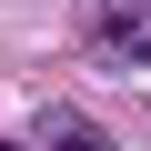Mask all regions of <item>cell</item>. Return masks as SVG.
Returning <instances> with one entry per match:
<instances>
[{"instance_id":"cell-3","label":"cell","mask_w":151,"mask_h":151,"mask_svg":"<svg viewBox=\"0 0 151 151\" xmlns=\"http://www.w3.org/2000/svg\"><path fill=\"white\" fill-rule=\"evenodd\" d=\"M0 151H10V141H0Z\"/></svg>"},{"instance_id":"cell-1","label":"cell","mask_w":151,"mask_h":151,"mask_svg":"<svg viewBox=\"0 0 151 151\" xmlns=\"http://www.w3.org/2000/svg\"><path fill=\"white\" fill-rule=\"evenodd\" d=\"M40 141H50V151H111V131L81 121V111H40Z\"/></svg>"},{"instance_id":"cell-2","label":"cell","mask_w":151,"mask_h":151,"mask_svg":"<svg viewBox=\"0 0 151 151\" xmlns=\"http://www.w3.org/2000/svg\"><path fill=\"white\" fill-rule=\"evenodd\" d=\"M101 40H111V50H131V60H141V50H151V20H141V10H111V20H101Z\"/></svg>"}]
</instances>
